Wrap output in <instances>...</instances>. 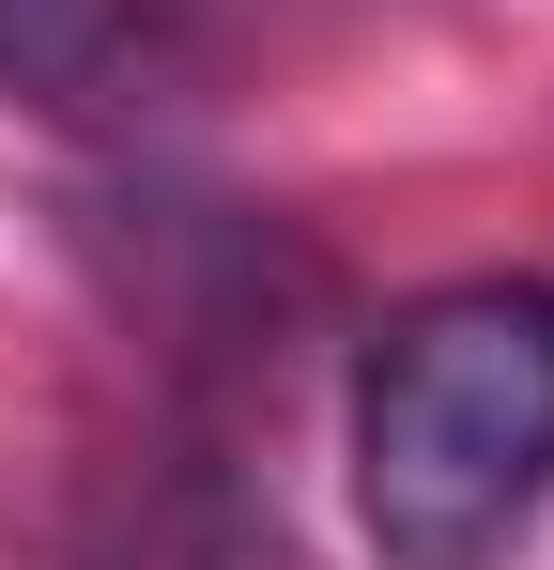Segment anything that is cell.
<instances>
[{
	"label": "cell",
	"mask_w": 554,
	"mask_h": 570,
	"mask_svg": "<svg viewBox=\"0 0 554 570\" xmlns=\"http://www.w3.org/2000/svg\"><path fill=\"white\" fill-rule=\"evenodd\" d=\"M554 509V278H447L355 355V524L385 570H508Z\"/></svg>",
	"instance_id": "cell-1"
},
{
	"label": "cell",
	"mask_w": 554,
	"mask_h": 570,
	"mask_svg": "<svg viewBox=\"0 0 554 570\" xmlns=\"http://www.w3.org/2000/svg\"><path fill=\"white\" fill-rule=\"evenodd\" d=\"M231 47H247V0H0V94L108 139L200 108Z\"/></svg>",
	"instance_id": "cell-2"
},
{
	"label": "cell",
	"mask_w": 554,
	"mask_h": 570,
	"mask_svg": "<svg viewBox=\"0 0 554 570\" xmlns=\"http://www.w3.org/2000/svg\"><path fill=\"white\" fill-rule=\"evenodd\" d=\"M62 570H293V524L231 432H139L78 478Z\"/></svg>",
	"instance_id": "cell-3"
},
{
	"label": "cell",
	"mask_w": 554,
	"mask_h": 570,
	"mask_svg": "<svg viewBox=\"0 0 554 570\" xmlns=\"http://www.w3.org/2000/svg\"><path fill=\"white\" fill-rule=\"evenodd\" d=\"M92 263L123 278V308L155 324V340H216V355H263L277 371V324H293V263H277L263 216H231V200H108L92 216Z\"/></svg>",
	"instance_id": "cell-4"
}]
</instances>
